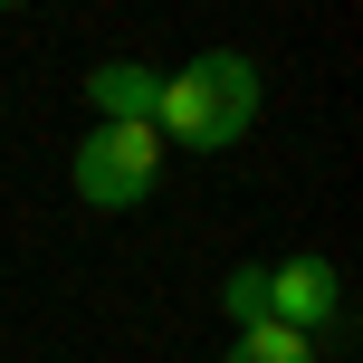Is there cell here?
Segmentation results:
<instances>
[{"label":"cell","mask_w":363,"mask_h":363,"mask_svg":"<svg viewBox=\"0 0 363 363\" xmlns=\"http://www.w3.org/2000/svg\"><path fill=\"white\" fill-rule=\"evenodd\" d=\"M335 306H345L335 258H287V268H268V325H287V335H325Z\"/></svg>","instance_id":"3957f363"},{"label":"cell","mask_w":363,"mask_h":363,"mask_svg":"<svg viewBox=\"0 0 363 363\" xmlns=\"http://www.w3.org/2000/svg\"><path fill=\"white\" fill-rule=\"evenodd\" d=\"M249 125H258V67L239 48H201L153 96V134L163 144H191V153H230Z\"/></svg>","instance_id":"6da1fadb"},{"label":"cell","mask_w":363,"mask_h":363,"mask_svg":"<svg viewBox=\"0 0 363 363\" xmlns=\"http://www.w3.org/2000/svg\"><path fill=\"white\" fill-rule=\"evenodd\" d=\"M220 363H315V335H287V325H239Z\"/></svg>","instance_id":"5b68a950"},{"label":"cell","mask_w":363,"mask_h":363,"mask_svg":"<svg viewBox=\"0 0 363 363\" xmlns=\"http://www.w3.org/2000/svg\"><path fill=\"white\" fill-rule=\"evenodd\" d=\"M220 306H230V325H268V268H230Z\"/></svg>","instance_id":"8992f818"},{"label":"cell","mask_w":363,"mask_h":363,"mask_svg":"<svg viewBox=\"0 0 363 363\" xmlns=\"http://www.w3.org/2000/svg\"><path fill=\"white\" fill-rule=\"evenodd\" d=\"M163 182V134L153 125H96L77 144V201L86 211H134Z\"/></svg>","instance_id":"7a4b0ae2"},{"label":"cell","mask_w":363,"mask_h":363,"mask_svg":"<svg viewBox=\"0 0 363 363\" xmlns=\"http://www.w3.org/2000/svg\"><path fill=\"white\" fill-rule=\"evenodd\" d=\"M153 96H163V77L125 67V57H106V67L86 77V106H106V125H153Z\"/></svg>","instance_id":"277c9868"}]
</instances>
